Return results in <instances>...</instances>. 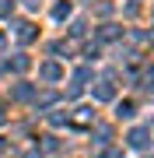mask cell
I'll return each instance as SVG.
<instances>
[{
  "instance_id": "obj_1",
  "label": "cell",
  "mask_w": 154,
  "mask_h": 158,
  "mask_svg": "<svg viewBox=\"0 0 154 158\" xmlns=\"http://www.w3.org/2000/svg\"><path fill=\"white\" fill-rule=\"evenodd\" d=\"M147 137H151V130L140 127V130H133V134H130V144H133V148H144V144H147Z\"/></svg>"
},
{
  "instance_id": "obj_2",
  "label": "cell",
  "mask_w": 154,
  "mask_h": 158,
  "mask_svg": "<svg viewBox=\"0 0 154 158\" xmlns=\"http://www.w3.org/2000/svg\"><path fill=\"white\" fill-rule=\"evenodd\" d=\"M18 39H21V42H32V39H35V28H32L28 21H21V25H18Z\"/></svg>"
},
{
  "instance_id": "obj_3",
  "label": "cell",
  "mask_w": 154,
  "mask_h": 158,
  "mask_svg": "<svg viewBox=\"0 0 154 158\" xmlns=\"http://www.w3.org/2000/svg\"><path fill=\"white\" fill-rule=\"evenodd\" d=\"M42 77H46V81H56L60 77V67H56V63H42Z\"/></svg>"
},
{
  "instance_id": "obj_4",
  "label": "cell",
  "mask_w": 154,
  "mask_h": 158,
  "mask_svg": "<svg viewBox=\"0 0 154 158\" xmlns=\"http://www.w3.org/2000/svg\"><path fill=\"white\" fill-rule=\"evenodd\" d=\"M95 95L102 98V102H109V98H112V88H109V85H98V88H95Z\"/></svg>"
},
{
  "instance_id": "obj_5",
  "label": "cell",
  "mask_w": 154,
  "mask_h": 158,
  "mask_svg": "<svg viewBox=\"0 0 154 158\" xmlns=\"http://www.w3.org/2000/svg\"><path fill=\"white\" fill-rule=\"evenodd\" d=\"M116 116H119V119H130V116H133V106H130V102H123V106H119V113H116Z\"/></svg>"
},
{
  "instance_id": "obj_6",
  "label": "cell",
  "mask_w": 154,
  "mask_h": 158,
  "mask_svg": "<svg viewBox=\"0 0 154 158\" xmlns=\"http://www.w3.org/2000/svg\"><path fill=\"white\" fill-rule=\"evenodd\" d=\"M11 11H14V4H11V0H0V18H7Z\"/></svg>"
},
{
  "instance_id": "obj_7",
  "label": "cell",
  "mask_w": 154,
  "mask_h": 158,
  "mask_svg": "<svg viewBox=\"0 0 154 158\" xmlns=\"http://www.w3.org/2000/svg\"><path fill=\"white\" fill-rule=\"evenodd\" d=\"M151 46H154V32H151Z\"/></svg>"
},
{
  "instance_id": "obj_8",
  "label": "cell",
  "mask_w": 154,
  "mask_h": 158,
  "mask_svg": "<svg viewBox=\"0 0 154 158\" xmlns=\"http://www.w3.org/2000/svg\"><path fill=\"white\" fill-rule=\"evenodd\" d=\"M0 151H4V141H0Z\"/></svg>"
},
{
  "instance_id": "obj_9",
  "label": "cell",
  "mask_w": 154,
  "mask_h": 158,
  "mask_svg": "<svg viewBox=\"0 0 154 158\" xmlns=\"http://www.w3.org/2000/svg\"><path fill=\"white\" fill-rule=\"evenodd\" d=\"M0 123H4V113H0Z\"/></svg>"
}]
</instances>
